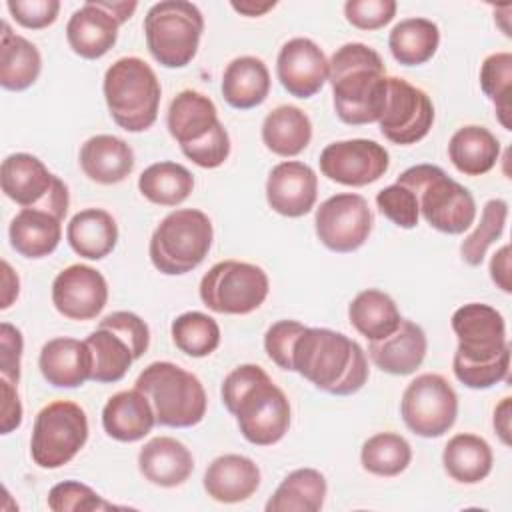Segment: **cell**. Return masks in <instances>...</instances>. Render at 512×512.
Listing matches in <instances>:
<instances>
[{
	"label": "cell",
	"instance_id": "48",
	"mask_svg": "<svg viewBox=\"0 0 512 512\" xmlns=\"http://www.w3.org/2000/svg\"><path fill=\"white\" fill-rule=\"evenodd\" d=\"M304 328L298 320H278L266 330L264 350L278 368L292 372V348Z\"/></svg>",
	"mask_w": 512,
	"mask_h": 512
},
{
	"label": "cell",
	"instance_id": "34",
	"mask_svg": "<svg viewBox=\"0 0 512 512\" xmlns=\"http://www.w3.org/2000/svg\"><path fill=\"white\" fill-rule=\"evenodd\" d=\"M492 448L476 434L452 436L442 452V464L446 474L460 484H478L492 472Z\"/></svg>",
	"mask_w": 512,
	"mask_h": 512
},
{
	"label": "cell",
	"instance_id": "11",
	"mask_svg": "<svg viewBox=\"0 0 512 512\" xmlns=\"http://www.w3.org/2000/svg\"><path fill=\"white\" fill-rule=\"evenodd\" d=\"M2 192L22 208L52 212L64 220L70 204L66 184L52 174L44 162L28 152H16L2 160Z\"/></svg>",
	"mask_w": 512,
	"mask_h": 512
},
{
	"label": "cell",
	"instance_id": "51",
	"mask_svg": "<svg viewBox=\"0 0 512 512\" xmlns=\"http://www.w3.org/2000/svg\"><path fill=\"white\" fill-rule=\"evenodd\" d=\"M10 16L24 28L40 30L56 22L60 12L58 0H8Z\"/></svg>",
	"mask_w": 512,
	"mask_h": 512
},
{
	"label": "cell",
	"instance_id": "21",
	"mask_svg": "<svg viewBox=\"0 0 512 512\" xmlns=\"http://www.w3.org/2000/svg\"><path fill=\"white\" fill-rule=\"evenodd\" d=\"M38 368L52 386L78 388L92 378V352L86 340L52 338L40 350Z\"/></svg>",
	"mask_w": 512,
	"mask_h": 512
},
{
	"label": "cell",
	"instance_id": "35",
	"mask_svg": "<svg viewBox=\"0 0 512 512\" xmlns=\"http://www.w3.org/2000/svg\"><path fill=\"white\" fill-rule=\"evenodd\" d=\"M348 320L358 334L376 342L396 332L402 316L396 302L386 292L368 288L352 298L348 306Z\"/></svg>",
	"mask_w": 512,
	"mask_h": 512
},
{
	"label": "cell",
	"instance_id": "6",
	"mask_svg": "<svg viewBox=\"0 0 512 512\" xmlns=\"http://www.w3.org/2000/svg\"><path fill=\"white\" fill-rule=\"evenodd\" d=\"M156 414V424L168 428H190L206 416V390L198 376L174 362H152L136 378Z\"/></svg>",
	"mask_w": 512,
	"mask_h": 512
},
{
	"label": "cell",
	"instance_id": "31",
	"mask_svg": "<svg viewBox=\"0 0 512 512\" xmlns=\"http://www.w3.org/2000/svg\"><path fill=\"white\" fill-rule=\"evenodd\" d=\"M448 158L458 172L466 176H482L496 166L500 158V142L484 126H462L448 142Z\"/></svg>",
	"mask_w": 512,
	"mask_h": 512
},
{
	"label": "cell",
	"instance_id": "30",
	"mask_svg": "<svg viewBox=\"0 0 512 512\" xmlns=\"http://www.w3.org/2000/svg\"><path fill=\"white\" fill-rule=\"evenodd\" d=\"M270 92V72L256 56L234 58L222 74V96L236 110L260 106Z\"/></svg>",
	"mask_w": 512,
	"mask_h": 512
},
{
	"label": "cell",
	"instance_id": "32",
	"mask_svg": "<svg viewBox=\"0 0 512 512\" xmlns=\"http://www.w3.org/2000/svg\"><path fill=\"white\" fill-rule=\"evenodd\" d=\"M312 140V122L298 106H278L262 122V142L282 158L298 156Z\"/></svg>",
	"mask_w": 512,
	"mask_h": 512
},
{
	"label": "cell",
	"instance_id": "42",
	"mask_svg": "<svg viewBox=\"0 0 512 512\" xmlns=\"http://www.w3.org/2000/svg\"><path fill=\"white\" fill-rule=\"evenodd\" d=\"M480 88L496 108V116L506 130H512V54L494 52L480 66Z\"/></svg>",
	"mask_w": 512,
	"mask_h": 512
},
{
	"label": "cell",
	"instance_id": "53",
	"mask_svg": "<svg viewBox=\"0 0 512 512\" xmlns=\"http://www.w3.org/2000/svg\"><path fill=\"white\" fill-rule=\"evenodd\" d=\"M22 424V404L16 392V384L2 378V418L0 434H10Z\"/></svg>",
	"mask_w": 512,
	"mask_h": 512
},
{
	"label": "cell",
	"instance_id": "54",
	"mask_svg": "<svg viewBox=\"0 0 512 512\" xmlns=\"http://www.w3.org/2000/svg\"><path fill=\"white\" fill-rule=\"evenodd\" d=\"M490 278L492 282L506 294L512 292V282H510V246L504 244L500 250L490 260Z\"/></svg>",
	"mask_w": 512,
	"mask_h": 512
},
{
	"label": "cell",
	"instance_id": "50",
	"mask_svg": "<svg viewBox=\"0 0 512 512\" xmlns=\"http://www.w3.org/2000/svg\"><path fill=\"white\" fill-rule=\"evenodd\" d=\"M102 328H110L114 330L118 336H122L134 358L138 360L140 356H144V352L148 350V344H150V330H148V324L134 312H128V310H118V312H112L108 316H104L100 320Z\"/></svg>",
	"mask_w": 512,
	"mask_h": 512
},
{
	"label": "cell",
	"instance_id": "18",
	"mask_svg": "<svg viewBox=\"0 0 512 512\" xmlns=\"http://www.w3.org/2000/svg\"><path fill=\"white\" fill-rule=\"evenodd\" d=\"M276 76L290 96L312 98L328 80V58L314 40L292 38L278 52Z\"/></svg>",
	"mask_w": 512,
	"mask_h": 512
},
{
	"label": "cell",
	"instance_id": "29",
	"mask_svg": "<svg viewBox=\"0 0 512 512\" xmlns=\"http://www.w3.org/2000/svg\"><path fill=\"white\" fill-rule=\"evenodd\" d=\"M66 240L78 256L102 260L118 242V224L114 216L102 208H84L70 218Z\"/></svg>",
	"mask_w": 512,
	"mask_h": 512
},
{
	"label": "cell",
	"instance_id": "56",
	"mask_svg": "<svg viewBox=\"0 0 512 512\" xmlns=\"http://www.w3.org/2000/svg\"><path fill=\"white\" fill-rule=\"evenodd\" d=\"M2 284H4V292H2L0 308L6 310L18 298V288H20L18 276L12 272V268L6 260H2Z\"/></svg>",
	"mask_w": 512,
	"mask_h": 512
},
{
	"label": "cell",
	"instance_id": "4",
	"mask_svg": "<svg viewBox=\"0 0 512 512\" xmlns=\"http://www.w3.org/2000/svg\"><path fill=\"white\" fill-rule=\"evenodd\" d=\"M104 100L112 120L126 132H144L158 118L162 88L156 72L138 56L116 60L104 74Z\"/></svg>",
	"mask_w": 512,
	"mask_h": 512
},
{
	"label": "cell",
	"instance_id": "12",
	"mask_svg": "<svg viewBox=\"0 0 512 512\" xmlns=\"http://www.w3.org/2000/svg\"><path fill=\"white\" fill-rule=\"evenodd\" d=\"M400 416L410 432L422 438H440L456 422L458 396L440 374H420L404 390Z\"/></svg>",
	"mask_w": 512,
	"mask_h": 512
},
{
	"label": "cell",
	"instance_id": "8",
	"mask_svg": "<svg viewBox=\"0 0 512 512\" xmlns=\"http://www.w3.org/2000/svg\"><path fill=\"white\" fill-rule=\"evenodd\" d=\"M204 32V16L186 0H162L144 16V38L152 58L166 68L188 66Z\"/></svg>",
	"mask_w": 512,
	"mask_h": 512
},
{
	"label": "cell",
	"instance_id": "26",
	"mask_svg": "<svg viewBox=\"0 0 512 512\" xmlns=\"http://www.w3.org/2000/svg\"><path fill=\"white\" fill-rule=\"evenodd\" d=\"M80 168L96 184H118L134 170L130 144L112 134H96L80 148Z\"/></svg>",
	"mask_w": 512,
	"mask_h": 512
},
{
	"label": "cell",
	"instance_id": "25",
	"mask_svg": "<svg viewBox=\"0 0 512 512\" xmlns=\"http://www.w3.org/2000/svg\"><path fill=\"white\" fill-rule=\"evenodd\" d=\"M154 424V408L148 396L136 386L116 392L102 408L104 432L118 442H138L152 432Z\"/></svg>",
	"mask_w": 512,
	"mask_h": 512
},
{
	"label": "cell",
	"instance_id": "58",
	"mask_svg": "<svg viewBox=\"0 0 512 512\" xmlns=\"http://www.w3.org/2000/svg\"><path fill=\"white\" fill-rule=\"evenodd\" d=\"M98 4L108 14H112L120 24H124L134 14V10L138 8V2H102V0H98Z\"/></svg>",
	"mask_w": 512,
	"mask_h": 512
},
{
	"label": "cell",
	"instance_id": "37",
	"mask_svg": "<svg viewBox=\"0 0 512 512\" xmlns=\"http://www.w3.org/2000/svg\"><path fill=\"white\" fill-rule=\"evenodd\" d=\"M440 30L428 18L400 20L388 34V48L402 66L426 64L438 50Z\"/></svg>",
	"mask_w": 512,
	"mask_h": 512
},
{
	"label": "cell",
	"instance_id": "2",
	"mask_svg": "<svg viewBox=\"0 0 512 512\" xmlns=\"http://www.w3.org/2000/svg\"><path fill=\"white\" fill-rule=\"evenodd\" d=\"M328 80L334 110L344 124L362 126L380 120L388 76L384 60L374 48L362 42L340 46L328 60Z\"/></svg>",
	"mask_w": 512,
	"mask_h": 512
},
{
	"label": "cell",
	"instance_id": "52",
	"mask_svg": "<svg viewBox=\"0 0 512 512\" xmlns=\"http://www.w3.org/2000/svg\"><path fill=\"white\" fill-rule=\"evenodd\" d=\"M22 350H24L22 332L12 324L2 322L0 324V372H2V378L14 384H18L20 380Z\"/></svg>",
	"mask_w": 512,
	"mask_h": 512
},
{
	"label": "cell",
	"instance_id": "10",
	"mask_svg": "<svg viewBox=\"0 0 512 512\" xmlns=\"http://www.w3.org/2000/svg\"><path fill=\"white\" fill-rule=\"evenodd\" d=\"M270 282L266 272L250 262H216L200 280V300L218 314H250L268 296Z\"/></svg>",
	"mask_w": 512,
	"mask_h": 512
},
{
	"label": "cell",
	"instance_id": "5",
	"mask_svg": "<svg viewBox=\"0 0 512 512\" xmlns=\"http://www.w3.org/2000/svg\"><path fill=\"white\" fill-rule=\"evenodd\" d=\"M396 182L408 186L416 194L418 210L434 230L444 234H462L474 224V196L466 186L452 180L440 166H410L396 178Z\"/></svg>",
	"mask_w": 512,
	"mask_h": 512
},
{
	"label": "cell",
	"instance_id": "33",
	"mask_svg": "<svg viewBox=\"0 0 512 512\" xmlns=\"http://www.w3.org/2000/svg\"><path fill=\"white\" fill-rule=\"evenodd\" d=\"M42 70V56L38 48L20 34H14L10 26L2 24L0 38V84L6 90L22 92L30 88Z\"/></svg>",
	"mask_w": 512,
	"mask_h": 512
},
{
	"label": "cell",
	"instance_id": "3",
	"mask_svg": "<svg viewBox=\"0 0 512 512\" xmlns=\"http://www.w3.org/2000/svg\"><path fill=\"white\" fill-rule=\"evenodd\" d=\"M292 372L334 396L356 394L368 380V360L358 342L330 328H304L292 348Z\"/></svg>",
	"mask_w": 512,
	"mask_h": 512
},
{
	"label": "cell",
	"instance_id": "15",
	"mask_svg": "<svg viewBox=\"0 0 512 512\" xmlns=\"http://www.w3.org/2000/svg\"><path fill=\"white\" fill-rule=\"evenodd\" d=\"M452 330L458 338L454 358L468 364H488L496 360L506 342V322L490 304L470 302L452 314Z\"/></svg>",
	"mask_w": 512,
	"mask_h": 512
},
{
	"label": "cell",
	"instance_id": "19",
	"mask_svg": "<svg viewBox=\"0 0 512 512\" xmlns=\"http://www.w3.org/2000/svg\"><path fill=\"white\" fill-rule=\"evenodd\" d=\"M318 196L316 172L298 160L276 164L266 180L268 206L286 218H300L308 214Z\"/></svg>",
	"mask_w": 512,
	"mask_h": 512
},
{
	"label": "cell",
	"instance_id": "22",
	"mask_svg": "<svg viewBox=\"0 0 512 512\" xmlns=\"http://www.w3.org/2000/svg\"><path fill=\"white\" fill-rule=\"evenodd\" d=\"M426 350L428 340L424 330L416 322L404 318L396 332L368 344V356L376 368L394 376L416 372L426 358Z\"/></svg>",
	"mask_w": 512,
	"mask_h": 512
},
{
	"label": "cell",
	"instance_id": "28",
	"mask_svg": "<svg viewBox=\"0 0 512 512\" xmlns=\"http://www.w3.org/2000/svg\"><path fill=\"white\" fill-rule=\"evenodd\" d=\"M218 122L214 102L196 90H182L176 94L166 114L168 132L180 146L206 138Z\"/></svg>",
	"mask_w": 512,
	"mask_h": 512
},
{
	"label": "cell",
	"instance_id": "45",
	"mask_svg": "<svg viewBox=\"0 0 512 512\" xmlns=\"http://www.w3.org/2000/svg\"><path fill=\"white\" fill-rule=\"evenodd\" d=\"M376 206L380 214L386 216L398 228L410 230L418 226V220H420L418 200H416V194L404 184L394 182L382 188L376 194Z\"/></svg>",
	"mask_w": 512,
	"mask_h": 512
},
{
	"label": "cell",
	"instance_id": "13",
	"mask_svg": "<svg viewBox=\"0 0 512 512\" xmlns=\"http://www.w3.org/2000/svg\"><path fill=\"white\" fill-rule=\"evenodd\" d=\"M374 216L364 196L342 192L316 208L314 228L318 240L332 252H354L368 240Z\"/></svg>",
	"mask_w": 512,
	"mask_h": 512
},
{
	"label": "cell",
	"instance_id": "27",
	"mask_svg": "<svg viewBox=\"0 0 512 512\" xmlns=\"http://www.w3.org/2000/svg\"><path fill=\"white\" fill-rule=\"evenodd\" d=\"M8 238L20 256L32 260L44 258L62 240V220L46 210L22 208L10 222Z\"/></svg>",
	"mask_w": 512,
	"mask_h": 512
},
{
	"label": "cell",
	"instance_id": "49",
	"mask_svg": "<svg viewBox=\"0 0 512 512\" xmlns=\"http://www.w3.org/2000/svg\"><path fill=\"white\" fill-rule=\"evenodd\" d=\"M396 8L394 0H348L344 16L358 30H378L396 16Z\"/></svg>",
	"mask_w": 512,
	"mask_h": 512
},
{
	"label": "cell",
	"instance_id": "9",
	"mask_svg": "<svg viewBox=\"0 0 512 512\" xmlns=\"http://www.w3.org/2000/svg\"><path fill=\"white\" fill-rule=\"evenodd\" d=\"M86 440V412L76 402L56 400L36 414L30 456L40 468L54 470L68 464L84 448Z\"/></svg>",
	"mask_w": 512,
	"mask_h": 512
},
{
	"label": "cell",
	"instance_id": "24",
	"mask_svg": "<svg viewBox=\"0 0 512 512\" xmlns=\"http://www.w3.org/2000/svg\"><path fill=\"white\" fill-rule=\"evenodd\" d=\"M138 470L154 486L174 488L184 484L192 470V452L176 438L156 436L138 452Z\"/></svg>",
	"mask_w": 512,
	"mask_h": 512
},
{
	"label": "cell",
	"instance_id": "46",
	"mask_svg": "<svg viewBox=\"0 0 512 512\" xmlns=\"http://www.w3.org/2000/svg\"><path fill=\"white\" fill-rule=\"evenodd\" d=\"M452 370L454 376L468 388L472 390H486L492 388L494 384L508 380L510 372V346L502 350V354L488 362V364H468L458 358H452Z\"/></svg>",
	"mask_w": 512,
	"mask_h": 512
},
{
	"label": "cell",
	"instance_id": "41",
	"mask_svg": "<svg viewBox=\"0 0 512 512\" xmlns=\"http://www.w3.org/2000/svg\"><path fill=\"white\" fill-rule=\"evenodd\" d=\"M174 346L192 358L210 356L220 346L218 322L198 310L184 312L172 320L170 326Z\"/></svg>",
	"mask_w": 512,
	"mask_h": 512
},
{
	"label": "cell",
	"instance_id": "55",
	"mask_svg": "<svg viewBox=\"0 0 512 512\" xmlns=\"http://www.w3.org/2000/svg\"><path fill=\"white\" fill-rule=\"evenodd\" d=\"M510 414H512V398L506 396L494 410V430L500 436L502 444L510 446Z\"/></svg>",
	"mask_w": 512,
	"mask_h": 512
},
{
	"label": "cell",
	"instance_id": "47",
	"mask_svg": "<svg viewBox=\"0 0 512 512\" xmlns=\"http://www.w3.org/2000/svg\"><path fill=\"white\" fill-rule=\"evenodd\" d=\"M180 150L188 160H192L200 168H218L230 156V136H228L224 124L218 122L206 138H202L194 144L180 146Z\"/></svg>",
	"mask_w": 512,
	"mask_h": 512
},
{
	"label": "cell",
	"instance_id": "57",
	"mask_svg": "<svg viewBox=\"0 0 512 512\" xmlns=\"http://www.w3.org/2000/svg\"><path fill=\"white\" fill-rule=\"evenodd\" d=\"M230 6H232L236 12H240V14H244V16L254 18V16H264L268 10H272V8L276 6V2H274V0H270V2L242 0V2H230Z\"/></svg>",
	"mask_w": 512,
	"mask_h": 512
},
{
	"label": "cell",
	"instance_id": "20",
	"mask_svg": "<svg viewBox=\"0 0 512 512\" xmlns=\"http://www.w3.org/2000/svg\"><path fill=\"white\" fill-rule=\"evenodd\" d=\"M120 22L98 0L84 2L66 24V40L74 54L86 60L102 58L118 40Z\"/></svg>",
	"mask_w": 512,
	"mask_h": 512
},
{
	"label": "cell",
	"instance_id": "40",
	"mask_svg": "<svg viewBox=\"0 0 512 512\" xmlns=\"http://www.w3.org/2000/svg\"><path fill=\"white\" fill-rule=\"evenodd\" d=\"M412 460L408 440L396 432H378L370 436L360 450L362 468L374 476L392 478L402 474Z\"/></svg>",
	"mask_w": 512,
	"mask_h": 512
},
{
	"label": "cell",
	"instance_id": "7",
	"mask_svg": "<svg viewBox=\"0 0 512 512\" xmlns=\"http://www.w3.org/2000/svg\"><path fill=\"white\" fill-rule=\"evenodd\" d=\"M214 228L210 218L196 208H178L162 218L152 232L148 256L152 266L166 276H180L198 268L210 252Z\"/></svg>",
	"mask_w": 512,
	"mask_h": 512
},
{
	"label": "cell",
	"instance_id": "39",
	"mask_svg": "<svg viewBox=\"0 0 512 512\" xmlns=\"http://www.w3.org/2000/svg\"><path fill=\"white\" fill-rule=\"evenodd\" d=\"M92 352V378L98 384L120 382L136 360L128 342L110 328L98 326L86 338Z\"/></svg>",
	"mask_w": 512,
	"mask_h": 512
},
{
	"label": "cell",
	"instance_id": "23",
	"mask_svg": "<svg viewBox=\"0 0 512 512\" xmlns=\"http://www.w3.org/2000/svg\"><path fill=\"white\" fill-rule=\"evenodd\" d=\"M202 484L206 494L216 502H244L260 486V468L248 456L224 454L208 464Z\"/></svg>",
	"mask_w": 512,
	"mask_h": 512
},
{
	"label": "cell",
	"instance_id": "36",
	"mask_svg": "<svg viewBox=\"0 0 512 512\" xmlns=\"http://www.w3.org/2000/svg\"><path fill=\"white\" fill-rule=\"evenodd\" d=\"M328 484L314 468L292 470L266 502V512H318L324 506Z\"/></svg>",
	"mask_w": 512,
	"mask_h": 512
},
{
	"label": "cell",
	"instance_id": "16",
	"mask_svg": "<svg viewBox=\"0 0 512 512\" xmlns=\"http://www.w3.org/2000/svg\"><path fill=\"white\" fill-rule=\"evenodd\" d=\"M318 162L320 172L328 180L360 188L380 180L386 174L390 156L388 150L374 140L352 138L328 144L320 152Z\"/></svg>",
	"mask_w": 512,
	"mask_h": 512
},
{
	"label": "cell",
	"instance_id": "14",
	"mask_svg": "<svg viewBox=\"0 0 512 512\" xmlns=\"http://www.w3.org/2000/svg\"><path fill=\"white\" fill-rule=\"evenodd\" d=\"M434 124V104L430 96L398 76H388V92L380 132L392 144L408 146L420 142Z\"/></svg>",
	"mask_w": 512,
	"mask_h": 512
},
{
	"label": "cell",
	"instance_id": "17",
	"mask_svg": "<svg viewBox=\"0 0 512 512\" xmlns=\"http://www.w3.org/2000/svg\"><path fill=\"white\" fill-rule=\"evenodd\" d=\"M106 302V278L92 266L70 264L52 282V304L68 320H92Z\"/></svg>",
	"mask_w": 512,
	"mask_h": 512
},
{
	"label": "cell",
	"instance_id": "38",
	"mask_svg": "<svg viewBox=\"0 0 512 512\" xmlns=\"http://www.w3.org/2000/svg\"><path fill=\"white\" fill-rule=\"evenodd\" d=\"M140 194L158 206H178L194 190L192 172L176 162L162 160L150 164L138 178Z\"/></svg>",
	"mask_w": 512,
	"mask_h": 512
},
{
	"label": "cell",
	"instance_id": "1",
	"mask_svg": "<svg viewBox=\"0 0 512 512\" xmlns=\"http://www.w3.org/2000/svg\"><path fill=\"white\" fill-rule=\"evenodd\" d=\"M222 402L250 444L272 446L290 428V402L258 364H240L224 378Z\"/></svg>",
	"mask_w": 512,
	"mask_h": 512
},
{
	"label": "cell",
	"instance_id": "43",
	"mask_svg": "<svg viewBox=\"0 0 512 512\" xmlns=\"http://www.w3.org/2000/svg\"><path fill=\"white\" fill-rule=\"evenodd\" d=\"M508 220V202L502 198H492L484 204L480 222L474 232L464 238L460 244V254L466 264L480 266L488 248L502 236Z\"/></svg>",
	"mask_w": 512,
	"mask_h": 512
},
{
	"label": "cell",
	"instance_id": "44",
	"mask_svg": "<svg viewBox=\"0 0 512 512\" xmlns=\"http://www.w3.org/2000/svg\"><path fill=\"white\" fill-rule=\"evenodd\" d=\"M48 508L52 512H94V510L100 512V510H110L114 506L106 502L90 486L76 480H64L50 488Z\"/></svg>",
	"mask_w": 512,
	"mask_h": 512
}]
</instances>
